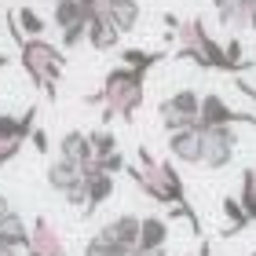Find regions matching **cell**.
<instances>
[{
  "label": "cell",
  "instance_id": "1",
  "mask_svg": "<svg viewBox=\"0 0 256 256\" xmlns=\"http://www.w3.org/2000/svg\"><path fill=\"white\" fill-rule=\"evenodd\" d=\"M146 99V74L143 70H128V66H114L102 77V88L96 96H88L84 102L102 106V121L121 118V121H136L139 106Z\"/></svg>",
  "mask_w": 256,
  "mask_h": 256
},
{
  "label": "cell",
  "instance_id": "2",
  "mask_svg": "<svg viewBox=\"0 0 256 256\" xmlns=\"http://www.w3.org/2000/svg\"><path fill=\"white\" fill-rule=\"evenodd\" d=\"M136 158L139 161H136V165H128L124 172L132 176V183L146 198H154L158 205H176V208L187 205V187H183V176L176 172L172 161H158L146 146H139Z\"/></svg>",
  "mask_w": 256,
  "mask_h": 256
},
{
  "label": "cell",
  "instance_id": "3",
  "mask_svg": "<svg viewBox=\"0 0 256 256\" xmlns=\"http://www.w3.org/2000/svg\"><path fill=\"white\" fill-rule=\"evenodd\" d=\"M18 62H22V70H26V77L55 102V96H59V80H62V70H66L62 48H55V44L44 40V37L22 40V44H18Z\"/></svg>",
  "mask_w": 256,
  "mask_h": 256
},
{
  "label": "cell",
  "instance_id": "4",
  "mask_svg": "<svg viewBox=\"0 0 256 256\" xmlns=\"http://www.w3.org/2000/svg\"><path fill=\"white\" fill-rule=\"evenodd\" d=\"M33 128H37V106H30L22 118H11V114H0V168L8 161L18 158V150L30 143Z\"/></svg>",
  "mask_w": 256,
  "mask_h": 256
},
{
  "label": "cell",
  "instance_id": "5",
  "mask_svg": "<svg viewBox=\"0 0 256 256\" xmlns=\"http://www.w3.org/2000/svg\"><path fill=\"white\" fill-rule=\"evenodd\" d=\"M198 110H202V96H198L194 88H180L176 96H168V99H161V124L168 128V136L172 132H183V128H194L198 124Z\"/></svg>",
  "mask_w": 256,
  "mask_h": 256
},
{
  "label": "cell",
  "instance_id": "6",
  "mask_svg": "<svg viewBox=\"0 0 256 256\" xmlns=\"http://www.w3.org/2000/svg\"><path fill=\"white\" fill-rule=\"evenodd\" d=\"M52 22H55V30L62 33V48H77V44L88 37V15H84V8H80L77 0H55Z\"/></svg>",
  "mask_w": 256,
  "mask_h": 256
},
{
  "label": "cell",
  "instance_id": "7",
  "mask_svg": "<svg viewBox=\"0 0 256 256\" xmlns=\"http://www.w3.org/2000/svg\"><path fill=\"white\" fill-rule=\"evenodd\" d=\"M48 187L59 190L70 205H80V212H84V168L70 165V161L55 158L48 165Z\"/></svg>",
  "mask_w": 256,
  "mask_h": 256
},
{
  "label": "cell",
  "instance_id": "8",
  "mask_svg": "<svg viewBox=\"0 0 256 256\" xmlns=\"http://www.w3.org/2000/svg\"><path fill=\"white\" fill-rule=\"evenodd\" d=\"M202 132H205V158H202V165H208V168H227L230 158H234V150H238V132H234V124L202 128Z\"/></svg>",
  "mask_w": 256,
  "mask_h": 256
},
{
  "label": "cell",
  "instance_id": "9",
  "mask_svg": "<svg viewBox=\"0 0 256 256\" xmlns=\"http://www.w3.org/2000/svg\"><path fill=\"white\" fill-rule=\"evenodd\" d=\"M99 238L106 242L110 249H118L121 256H136L139 252V220L124 212L118 220H110V224H102L99 227Z\"/></svg>",
  "mask_w": 256,
  "mask_h": 256
},
{
  "label": "cell",
  "instance_id": "10",
  "mask_svg": "<svg viewBox=\"0 0 256 256\" xmlns=\"http://www.w3.org/2000/svg\"><path fill=\"white\" fill-rule=\"evenodd\" d=\"M224 124H256V114L230 110L220 96H202V110H198V128H224Z\"/></svg>",
  "mask_w": 256,
  "mask_h": 256
},
{
  "label": "cell",
  "instance_id": "11",
  "mask_svg": "<svg viewBox=\"0 0 256 256\" xmlns=\"http://www.w3.org/2000/svg\"><path fill=\"white\" fill-rule=\"evenodd\" d=\"M26 256H70L66 246H62V238H59V230L52 227L48 216H37V220H33Z\"/></svg>",
  "mask_w": 256,
  "mask_h": 256
},
{
  "label": "cell",
  "instance_id": "12",
  "mask_svg": "<svg viewBox=\"0 0 256 256\" xmlns=\"http://www.w3.org/2000/svg\"><path fill=\"white\" fill-rule=\"evenodd\" d=\"M168 150H172V158L183 161V165H202V158H205V132L202 128H183V132H172L168 136Z\"/></svg>",
  "mask_w": 256,
  "mask_h": 256
},
{
  "label": "cell",
  "instance_id": "13",
  "mask_svg": "<svg viewBox=\"0 0 256 256\" xmlns=\"http://www.w3.org/2000/svg\"><path fill=\"white\" fill-rule=\"evenodd\" d=\"M110 194H114V176H106V172L96 168V165H88L84 168V212L80 216H92Z\"/></svg>",
  "mask_w": 256,
  "mask_h": 256
},
{
  "label": "cell",
  "instance_id": "14",
  "mask_svg": "<svg viewBox=\"0 0 256 256\" xmlns=\"http://www.w3.org/2000/svg\"><path fill=\"white\" fill-rule=\"evenodd\" d=\"M165 246H168V220L143 216V220H139V252L136 256H143V252H165Z\"/></svg>",
  "mask_w": 256,
  "mask_h": 256
},
{
  "label": "cell",
  "instance_id": "15",
  "mask_svg": "<svg viewBox=\"0 0 256 256\" xmlns=\"http://www.w3.org/2000/svg\"><path fill=\"white\" fill-rule=\"evenodd\" d=\"M59 158L70 161V165H77V168H88L92 165V143H88V132H66L59 139Z\"/></svg>",
  "mask_w": 256,
  "mask_h": 256
},
{
  "label": "cell",
  "instance_id": "16",
  "mask_svg": "<svg viewBox=\"0 0 256 256\" xmlns=\"http://www.w3.org/2000/svg\"><path fill=\"white\" fill-rule=\"evenodd\" d=\"M0 246L18 249V252H26V246H30V227H26V220H22L15 208L0 220Z\"/></svg>",
  "mask_w": 256,
  "mask_h": 256
},
{
  "label": "cell",
  "instance_id": "17",
  "mask_svg": "<svg viewBox=\"0 0 256 256\" xmlns=\"http://www.w3.org/2000/svg\"><path fill=\"white\" fill-rule=\"evenodd\" d=\"M139 0H106V18L118 33H132L139 22Z\"/></svg>",
  "mask_w": 256,
  "mask_h": 256
},
{
  "label": "cell",
  "instance_id": "18",
  "mask_svg": "<svg viewBox=\"0 0 256 256\" xmlns=\"http://www.w3.org/2000/svg\"><path fill=\"white\" fill-rule=\"evenodd\" d=\"M84 40L96 52H114V48H118V40H121V33L110 26L106 15H96V18H88V37Z\"/></svg>",
  "mask_w": 256,
  "mask_h": 256
},
{
  "label": "cell",
  "instance_id": "19",
  "mask_svg": "<svg viewBox=\"0 0 256 256\" xmlns=\"http://www.w3.org/2000/svg\"><path fill=\"white\" fill-rule=\"evenodd\" d=\"M161 59H168L165 52H143V48H124L121 52V66H128V70H154Z\"/></svg>",
  "mask_w": 256,
  "mask_h": 256
},
{
  "label": "cell",
  "instance_id": "20",
  "mask_svg": "<svg viewBox=\"0 0 256 256\" xmlns=\"http://www.w3.org/2000/svg\"><path fill=\"white\" fill-rule=\"evenodd\" d=\"M238 205L242 212H246V220L252 224L256 220V168L249 165L246 172H242V190H238Z\"/></svg>",
  "mask_w": 256,
  "mask_h": 256
},
{
  "label": "cell",
  "instance_id": "21",
  "mask_svg": "<svg viewBox=\"0 0 256 256\" xmlns=\"http://www.w3.org/2000/svg\"><path fill=\"white\" fill-rule=\"evenodd\" d=\"M88 143H92V161H106L110 154H118V136H114L110 128L88 132Z\"/></svg>",
  "mask_w": 256,
  "mask_h": 256
},
{
  "label": "cell",
  "instance_id": "22",
  "mask_svg": "<svg viewBox=\"0 0 256 256\" xmlns=\"http://www.w3.org/2000/svg\"><path fill=\"white\" fill-rule=\"evenodd\" d=\"M15 22H18V30H22V37H26V40H37V37H44V30H48V22H44L33 8H18L15 11Z\"/></svg>",
  "mask_w": 256,
  "mask_h": 256
},
{
  "label": "cell",
  "instance_id": "23",
  "mask_svg": "<svg viewBox=\"0 0 256 256\" xmlns=\"http://www.w3.org/2000/svg\"><path fill=\"white\" fill-rule=\"evenodd\" d=\"M224 212H227V220H230V227L224 230V234H238V230L249 224L246 212H242V205H238V198H224Z\"/></svg>",
  "mask_w": 256,
  "mask_h": 256
},
{
  "label": "cell",
  "instance_id": "24",
  "mask_svg": "<svg viewBox=\"0 0 256 256\" xmlns=\"http://www.w3.org/2000/svg\"><path fill=\"white\" fill-rule=\"evenodd\" d=\"M30 146L37 150V154H48V132H44V128H33V136H30Z\"/></svg>",
  "mask_w": 256,
  "mask_h": 256
},
{
  "label": "cell",
  "instance_id": "25",
  "mask_svg": "<svg viewBox=\"0 0 256 256\" xmlns=\"http://www.w3.org/2000/svg\"><path fill=\"white\" fill-rule=\"evenodd\" d=\"M8 212H11V202H8V198H4V194H0V220H4Z\"/></svg>",
  "mask_w": 256,
  "mask_h": 256
},
{
  "label": "cell",
  "instance_id": "26",
  "mask_svg": "<svg viewBox=\"0 0 256 256\" xmlns=\"http://www.w3.org/2000/svg\"><path fill=\"white\" fill-rule=\"evenodd\" d=\"M0 256H18V249H8V246H0Z\"/></svg>",
  "mask_w": 256,
  "mask_h": 256
},
{
  "label": "cell",
  "instance_id": "27",
  "mask_svg": "<svg viewBox=\"0 0 256 256\" xmlns=\"http://www.w3.org/2000/svg\"><path fill=\"white\" fill-rule=\"evenodd\" d=\"M249 30L256 33V4H252V15H249Z\"/></svg>",
  "mask_w": 256,
  "mask_h": 256
},
{
  "label": "cell",
  "instance_id": "28",
  "mask_svg": "<svg viewBox=\"0 0 256 256\" xmlns=\"http://www.w3.org/2000/svg\"><path fill=\"white\" fill-rule=\"evenodd\" d=\"M4 66H8V55H4V52H0V70H4Z\"/></svg>",
  "mask_w": 256,
  "mask_h": 256
},
{
  "label": "cell",
  "instance_id": "29",
  "mask_svg": "<svg viewBox=\"0 0 256 256\" xmlns=\"http://www.w3.org/2000/svg\"><path fill=\"white\" fill-rule=\"evenodd\" d=\"M198 256H208V246H202V252H198Z\"/></svg>",
  "mask_w": 256,
  "mask_h": 256
},
{
  "label": "cell",
  "instance_id": "30",
  "mask_svg": "<svg viewBox=\"0 0 256 256\" xmlns=\"http://www.w3.org/2000/svg\"><path fill=\"white\" fill-rule=\"evenodd\" d=\"M249 256H256V252H249Z\"/></svg>",
  "mask_w": 256,
  "mask_h": 256
}]
</instances>
